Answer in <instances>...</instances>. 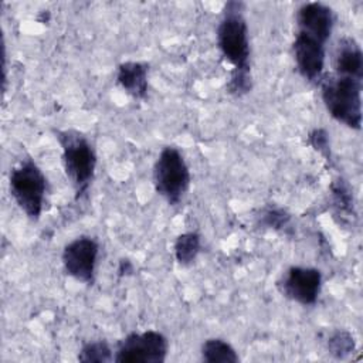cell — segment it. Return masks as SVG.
I'll list each match as a JSON object with an SVG mask.
<instances>
[{
    "label": "cell",
    "instance_id": "1",
    "mask_svg": "<svg viewBox=\"0 0 363 363\" xmlns=\"http://www.w3.org/2000/svg\"><path fill=\"white\" fill-rule=\"evenodd\" d=\"M244 3L228 1L217 27V45L223 58L231 64L233 71L227 84V92L242 96L252 88L250 65L248 26L244 18Z\"/></svg>",
    "mask_w": 363,
    "mask_h": 363
},
{
    "label": "cell",
    "instance_id": "2",
    "mask_svg": "<svg viewBox=\"0 0 363 363\" xmlns=\"http://www.w3.org/2000/svg\"><path fill=\"white\" fill-rule=\"evenodd\" d=\"M362 82L336 74L322 77L319 81L322 101L329 115L354 130L362 128Z\"/></svg>",
    "mask_w": 363,
    "mask_h": 363
},
{
    "label": "cell",
    "instance_id": "3",
    "mask_svg": "<svg viewBox=\"0 0 363 363\" xmlns=\"http://www.w3.org/2000/svg\"><path fill=\"white\" fill-rule=\"evenodd\" d=\"M61 145L62 166L69 179L75 197H82L89 189L96 169V153L91 142L82 133L68 129L57 133Z\"/></svg>",
    "mask_w": 363,
    "mask_h": 363
},
{
    "label": "cell",
    "instance_id": "4",
    "mask_svg": "<svg viewBox=\"0 0 363 363\" xmlns=\"http://www.w3.org/2000/svg\"><path fill=\"white\" fill-rule=\"evenodd\" d=\"M47 189V177L34 160L24 159L10 170V196L20 210L33 221L41 217Z\"/></svg>",
    "mask_w": 363,
    "mask_h": 363
},
{
    "label": "cell",
    "instance_id": "5",
    "mask_svg": "<svg viewBox=\"0 0 363 363\" xmlns=\"http://www.w3.org/2000/svg\"><path fill=\"white\" fill-rule=\"evenodd\" d=\"M190 182V169L182 152L174 146L163 147L153 164V186L156 193L170 206H176L187 193Z\"/></svg>",
    "mask_w": 363,
    "mask_h": 363
},
{
    "label": "cell",
    "instance_id": "6",
    "mask_svg": "<svg viewBox=\"0 0 363 363\" xmlns=\"http://www.w3.org/2000/svg\"><path fill=\"white\" fill-rule=\"evenodd\" d=\"M169 352V340L159 330L130 332L116 345V363H163Z\"/></svg>",
    "mask_w": 363,
    "mask_h": 363
},
{
    "label": "cell",
    "instance_id": "7",
    "mask_svg": "<svg viewBox=\"0 0 363 363\" xmlns=\"http://www.w3.org/2000/svg\"><path fill=\"white\" fill-rule=\"evenodd\" d=\"M99 255V244L89 235H79L69 241L61 255L62 267L67 275L85 285L95 281V269Z\"/></svg>",
    "mask_w": 363,
    "mask_h": 363
},
{
    "label": "cell",
    "instance_id": "8",
    "mask_svg": "<svg viewBox=\"0 0 363 363\" xmlns=\"http://www.w3.org/2000/svg\"><path fill=\"white\" fill-rule=\"evenodd\" d=\"M281 294L303 306L315 305L322 289V272L312 267H289L278 281Z\"/></svg>",
    "mask_w": 363,
    "mask_h": 363
},
{
    "label": "cell",
    "instance_id": "9",
    "mask_svg": "<svg viewBox=\"0 0 363 363\" xmlns=\"http://www.w3.org/2000/svg\"><path fill=\"white\" fill-rule=\"evenodd\" d=\"M292 52L301 77L309 82H319L325 68V44L303 33H296Z\"/></svg>",
    "mask_w": 363,
    "mask_h": 363
},
{
    "label": "cell",
    "instance_id": "10",
    "mask_svg": "<svg viewBox=\"0 0 363 363\" xmlns=\"http://www.w3.org/2000/svg\"><path fill=\"white\" fill-rule=\"evenodd\" d=\"M296 26L298 33H303L326 44L335 26L333 10L319 1L305 3L296 11Z\"/></svg>",
    "mask_w": 363,
    "mask_h": 363
},
{
    "label": "cell",
    "instance_id": "11",
    "mask_svg": "<svg viewBox=\"0 0 363 363\" xmlns=\"http://www.w3.org/2000/svg\"><path fill=\"white\" fill-rule=\"evenodd\" d=\"M335 74L363 81V52L357 41L343 37L337 41L333 54Z\"/></svg>",
    "mask_w": 363,
    "mask_h": 363
},
{
    "label": "cell",
    "instance_id": "12",
    "mask_svg": "<svg viewBox=\"0 0 363 363\" xmlns=\"http://www.w3.org/2000/svg\"><path fill=\"white\" fill-rule=\"evenodd\" d=\"M149 65L140 61H125L118 65L116 82L133 99H145L149 88Z\"/></svg>",
    "mask_w": 363,
    "mask_h": 363
},
{
    "label": "cell",
    "instance_id": "13",
    "mask_svg": "<svg viewBox=\"0 0 363 363\" xmlns=\"http://www.w3.org/2000/svg\"><path fill=\"white\" fill-rule=\"evenodd\" d=\"M201 360L206 363H237L240 360L237 350L224 339H206L200 349Z\"/></svg>",
    "mask_w": 363,
    "mask_h": 363
},
{
    "label": "cell",
    "instance_id": "14",
    "mask_svg": "<svg viewBox=\"0 0 363 363\" xmlns=\"http://www.w3.org/2000/svg\"><path fill=\"white\" fill-rule=\"evenodd\" d=\"M200 250H201V237L196 231H187L177 235L173 245L174 258L180 265L193 264Z\"/></svg>",
    "mask_w": 363,
    "mask_h": 363
},
{
    "label": "cell",
    "instance_id": "15",
    "mask_svg": "<svg viewBox=\"0 0 363 363\" xmlns=\"http://www.w3.org/2000/svg\"><path fill=\"white\" fill-rule=\"evenodd\" d=\"M78 360L84 363H108L113 362V352L105 340H91L82 345Z\"/></svg>",
    "mask_w": 363,
    "mask_h": 363
},
{
    "label": "cell",
    "instance_id": "16",
    "mask_svg": "<svg viewBox=\"0 0 363 363\" xmlns=\"http://www.w3.org/2000/svg\"><path fill=\"white\" fill-rule=\"evenodd\" d=\"M332 190V201L335 208L340 214H347L352 217L354 216V201H353V191L346 180L337 179L330 186Z\"/></svg>",
    "mask_w": 363,
    "mask_h": 363
},
{
    "label": "cell",
    "instance_id": "17",
    "mask_svg": "<svg viewBox=\"0 0 363 363\" xmlns=\"http://www.w3.org/2000/svg\"><path fill=\"white\" fill-rule=\"evenodd\" d=\"M328 350L336 359H345L356 350V342L349 330L337 329L328 339Z\"/></svg>",
    "mask_w": 363,
    "mask_h": 363
},
{
    "label": "cell",
    "instance_id": "18",
    "mask_svg": "<svg viewBox=\"0 0 363 363\" xmlns=\"http://www.w3.org/2000/svg\"><path fill=\"white\" fill-rule=\"evenodd\" d=\"M291 216L279 207H268L261 214V224L272 230H284L289 225Z\"/></svg>",
    "mask_w": 363,
    "mask_h": 363
},
{
    "label": "cell",
    "instance_id": "19",
    "mask_svg": "<svg viewBox=\"0 0 363 363\" xmlns=\"http://www.w3.org/2000/svg\"><path fill=\"white\" fill-rule=\"evenodd\" d=\"M309 145L319 152L322 156H325L328 160L330 157V145H329V135L325 129L322 128H316L313 130H311L309 136H308Z\"/></svg>",
    "mask_w": 363,
    "mask_h": 363
},
{
    "label": "cell",
    "instance_id": "20",
    "mask_svg": "<svg viewBox=\"0 0 363 363\" xmlns=\"http://www.w3.org/2000/svg\"><path fill=\"white\" fill-rule=\"evenodd\" d=\"M133 272V264L129 259H121L118 267V275L119 277H128Z\"/></svg>",
    "mask_w": 363,
    "mask_h": 363
}]
</instances>
